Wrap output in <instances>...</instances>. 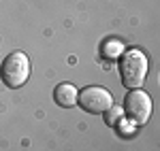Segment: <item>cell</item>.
<instances>
[{
    "label": "cell",
    "instance_id": "1",
    "mask_svg": "<svg viewBox=\"0 0 160 151\" xmlns=\"http://www.w3.org/2000/svg\"><path fill=\"white\" fill-rule=\"evenodd\" d=\"M120 75L122 83L128 89H139L148 77V58L139 49H128L122 53L120 60Z\"/></svg>",
    "mask_w": 160,
    "mask_h": 151
},
{
    "label": "cell",
    "instance_id": "5",
    "mask_svg": "<svg viewBox=\"0 0 160 151\" xmlns=\"http://www.w3.org/2000/svg\"><path fill=\"white\" fill-rule=\"evenodd\" d=\"M77 96H79V89L75 87L73 83H60L58 87L53 89V100L56 104H60L64 109H71L77 104Z\"/></svg>",
    "mask_w": 160,
    "mask_h": 151
},
{
    "label": "cell",
    "instance_id": "3",
    "mask_svg": "<svg viewBox=\"0 0 160 151\" xmlns=\"http://www.w3.org/2000/svg\"><path fill=\"white\" fill-rule=\"evenodd\" d=\"M124 115L130 117V121L137 126L148 124L149 115H152V98L141 89H132L130 94H126L124 100Z\"/></svg>",
    "mask_w": 160,
    "mask_h": 151
},
{
    "label": "cell",
    "instance_id": "6",
    "mask_svg": "<svg viewBox=\"0 0 160 151\" xmlns=\"http://www.w3.org/2000/svg\"><path fill=\"white\" fill-rule=\"evenodd\" d=\"M120 119H124V109H120V106H109L105 111V121L109 126H118Z\"/></svg>",
    "mask_w": 160,
    "mask_h": 151
},
{
    "label": "cell",
    "instance_id": "7",
    "mask_svg": "<svg viewBox=\"0 0 160 151\" xmlns=\"http://www.w3.org/2000/svg\"><path fill=\"white\" fill-rule=\"evenodd\" d=\"M122 43L120 40H107L105 45H102V55L105 58H115V55H120L122 53Z\"/></svg>",
    "mask_w": 160,
    "mask_h": 151
},
{
    "label": "cell",
    "instance_id": "2",
    "mask_svg": "<svg viewBox=\"0 0 160 151\" xmlns=\"http://www.w3.org/2000/svg\"><path fill=\"white\" fill-rule=\"evenodd\" d=\"M0 77L9 87H22L30 77V60L24 51H13L7 55V60L0 66Z\"/></svg>",
    "mask_w": 160,
    "mask_h": 151
},
{
    "label": "cell",
    "instance_id": "4",
    "mask_svg": "<svg viewBox=\"0 0 160 151\" xmlns=\"http://www.w3.org/2000/svg\"><path fill=\"white\" fill-rule=\"evenodd\" d=\"M77 104L88 113H105L109 106H113V96H111L109 89L90 85V87L79 92Z\"/></svg>",
    "mask_w": 160,
    "mask_h": 151
}]
</instances>
